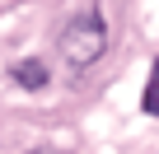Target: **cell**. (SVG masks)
<instances>
[{"mask_svg": "<svg viewBox=\"0 0 159 154\" xmlns=\"http://www.w3.org/2000/svg\"><path fill=\"white\" fill-rule=\"evenodd\" d=\"M56 47H61V56H66L70 70H89V65L108 51V19H103V10H94V5L80 10V14L61 28Z\"/></svg>", "mask_w": 159, "mask_h": 154, "instance_id": "6da1fadb", "label": "cell"}, {"mask_svg": "<svg viewBox=\"0 0 159 154\" xmlns=\"http://www.w3.org/2000/svg\"><path fill=\"white\" fill-rule=\"evenodd\" d=\"M14 84L42 89V84H47V65H42V61H19V65H14Z\"/></svg>", "mask_w": 159, "mask_h": 154, "instance_id": "7a4b0ae2", "label": "cell"}, {"mask_svg": "<svg viewBox=\"0 0 159 154\" xmlns=\"http://www.w3.org/2000/svg\"><path fill=\"white\" fill-rule=\"evenodd\" d=\"M140 108H145V117H159V56H154V65H150L145 89H140Z\"/></svg>", "mask_w": 159, "mask_h": 154, "instance_id": "3957f363", "label": "cell"}]
</instances>
